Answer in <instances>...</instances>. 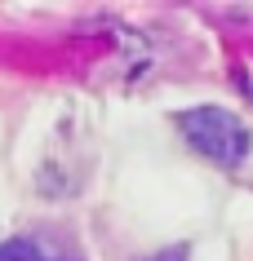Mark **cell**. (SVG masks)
I'll use <instances>...</instances> for the list:
<instances>
[{
	"mask_svg": "<svg viewBox=\"0 0 253 261\" xmlns=\"http://www.w3.org/2000/svg\"><path fill=\"white\" fill-rule=\"evenodd\" d=\"M178 124H182L187 142H191L200 155H209L213 164H222V168H236L240 160L249 155V128H244V120H236V115L222 111V107L182 111Z\"/></svg>",
	"mask_w": 253,
	"mask_h": 261,
	"instance_id": "cell-1",
	"label": "cell"
},
{
	"mask_svg": "<svg viewBox=\"0 0 253 261\" xmlns=\"http://www.w3.org/2000/svg\"><path fill=\"white\" fill-rule=\"evenodd\" d=\"M0 261H40V252H36L31 239H5L0 244Z\"/></svg>",
	"mask_w": 253,
	"mask_h": 261,
	"instance_id": "cell-2",
	"label": "cell"
},
{
	"mask_svg": "<svg viewBox=\"0 0 253 261\" xmlns=\"http://www.w3.org/2000/svg\"><path fill=\"white\" fill-rule=\"evenodd\" d=\"M151 261H187V248H169V252H155Z\"/></svg>",
	"mask_w": 253,
	"mask_h": 261,
	"instance_id": "cell-3",
	"label": "cell"
}]
</instances>
